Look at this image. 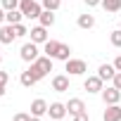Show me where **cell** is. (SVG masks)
<instances>
[{"mask_svg":"<svg viewBox=\"0 0 121 121\" xmlns=\"http://www.w3.org/2000/svg\"><path fill=\"white\" fill-rule=\"evenodd\" d=\"M3 10L10 12V10H19V0H3Z\"/></svg>","mask_w":121,"mask_h":121,"instance_id":"cb8c5ba5","label":"cell"},{"mask_svg":"<svg viewBox=\"0 0 121 121\" xmlns=\"http://www.w3.org/2000/svg\"><path fill=\"white\" fill-rule=\"evenodd\" d=\"M102 100H104V104H119V100H121V90L119 88H102Z\"/></svg>","mask_w":121,"mask_h":121,"instance_id":"8992f818","label":"cell"},{"mask_svg":"<svg viewBox=\"0 0 121 121\" xmlns=\"http://www.w3.org/2000/svg\"><path fill=\"white\" fill-rule=\"evenodd\" d=\"M71 121H90V119H88V112H81V114L71 116Z\"/></svg>","mask_w":121,"mask_h":121,"instance_id":"83f0119b","label":"cell"},{"mask_svg":"<svg viewBox=\"0 0 121 121\" xmlns=\"http://www.w3.org/2000/svg\"><path fill=\"white\" fill-rule=\"evenodd\" d=\"M112 86L121 90V71H116V74H114V78H112Z\"/></svg>","mask_w":121,"mask_h":121,"instance_id":"484cf974","label":"cell"},{"mask_svg":"<svg viewBox=\"0 0 121 121\" xmlns=\"http://www.w3.org/2000/svg\"><path fill=\"white\" fill-rule=\"evenodd\" d=\"M48 107H50V104H48L45 100H40V97L33 100V102H31V116H45V114H48Z\"/></svg>","mask_w":121,"mask_h":121,"instance_id":"8fae6325","label":"cell"},{"mask_svg":"<svg viewBox=\"0 0 121 121\" xmlns=\"http://www.w3.org/2000/svg\"><path fill=\"white\" fill-rule=\"evenodd\" d=\"M76 24H78V29H93L95 26V17L93 14H81Z\"/></svg>","mask_w":121,"mask_h":121,"instance_id":"ac0fdd59","label":"cell"},{"mask_svg":"<svg viewBox=\"0 0 121 121\" xmlns=\"http://www.w3.org/2000/svg\"><path fill=\"white\" fill-rule=\"evenodd\" d=\"M14 38H17V33H14V26H12V24L0 26V43H3V45H10Z\"/></svg>","mask_w":121,"mask_h":121,"instance_id":"ba28073f","label":"cell"},{"mask_svg":"<svg viewBox=\"0 0 121 121\" xmlns=\"http://www.w3.org/2000/svg\"><path fill=\"white\" fill-rule=\"evenodd\" d=\"M40 5H43V10H52V12H57L59 5H62V0H40Z\"/></svg>","mask_w":121,"mask_h":121,"instance_id":"7402d4cb","label":"cell"},{"mask_svg":"<svg viewBox=\"0 0 121 121\" xmlns=\"http://www.w3.org/2000/svg\"><path fill=\"white\" fill-rule=\"evenodd\" d=\"M114 67H116V71H121V55L114 59Z\"/></svg>","mask_w":121,"mask_h":121,"instance_id":"4dcf8cb0","label":"cell"},{"mask_svg":"<svg viewBox=\"0 0 121 121\" xmlns=\"http://www.w3.org/2000/svg\"><path fill=\"white\" fill-rule=\"evenodd\" d=\"M19 83H22L24 88H31V86H33V83H38V81H36V78L31 76V71L26 69V71H22V76H19Z\"/></svg>","mask_w":121,"mask_h":121,"instance_id":"d6986e66","label":"cell"},{"mask_svg":"<svg viewBox=\"0 0 121 121\" xmlns=\"http://www.w3.org/2000/svg\"><path fill=\"white\" fill-rule=\"evenodd\" d=\"M59 121H64V119H59Z\"/></svg>","mask_w":121,"mask_h":121,"instance_id":"d590c367","label":"cell"},{"mask_svg":"<svg viewBox=\"0 0 121 121\" xmlns=\"http://www.w3.org/2000/svg\"><path fill=\"white\" fill-rule=\"evenodd\" d=\"M102 7L107 12H119L121 10V0H102Z\"/></svg>","mask_w":121,"mask_h":121,"instance_id":"44dd1931","label":"cell"},{"mask_svg":"<svg viewBox=\"0 0 121 121\" xmlns=\"http://www.w3.org/2000/svg\"><path fill=\"white\" fill-rule=\"evenodd\" d=\"M0 45H3V43H0ZM0 64H3V52H0Z\"/></svg>","mask_w":121,"mask_h":121,"instance_id":"e575fe53","label":"cell"},{"mask_svg":"<svg viewBox=\"0 0 121 121\" xmlns=\"http://www.w3.org/2000/svg\"><path fill=\"white\" fill-rule=\"evenodd\" d=\"M52 90H55V93H67V90H69V76L57 74V76L52 78Z\"/></svg>","mask_w":121,"mask_h":121,"instance_id":"52a82bcc","label":"cell"},{"mask_svg":"<svg viewBox=\"0 0 121 121\" xmlns=\"http://www.w3.org/2000/svg\"><path fill=\"white\" fill-rule=\"evenodd\" d=\"M83 3H86L88 7H97V5H102V0H83Z\"/></svg>","mask_w":121,"mask_h":121,"instance_id":"f546056e","label":"cell"},{"mask_svg":"<svg viewBox=\"0 0 121 121\" xmlns=\"http://www.w3.org/2000/svg\"><path fill=\"white\" fill-rule=\"evenodd\" d=\"M19 10L24 12L26 19H38L40 12H43V5L36 3V0H19Z\"/></svg>","mask_w":121,"mask_h":121,"instance_id":"7a4b0ae2","label":"cell"},{"mask_svg":"<svg viewBox=\"0 0 121 121\" xmlns=\"http://www.w3.org/2000/svg\"><path fill=\"white\" fill-rule=\"evenodd\" d=\"M29 71H31V76L36 78V81H40V78H45L48 76V71H52V57H38L36 62H31V67H29Z\"/></svg>","mask_w":121,"mask_h":121,"instance_id":"6da1fadb","label":"cell"},{"mask_svg":"<svg viewBox=\"0 0 121 121\" xmlns=\"http://www.w3.org/2000/svg\"><path fill=\"white\" fill-rule=\"evenodd\" d=\"M5 95V86H0V97H3Z\"/></svg>","mask_w":121,"mask_h":121,"instance_id":"d6a6232c","label":"cell"},{"mask_svg":"<svg viewBox=\"0 0 121 121\" xmlns=\"http://www.w3.org/2000/svg\"><path fill=\"white\" fill-rule=\"evenodd\" d=\"M7 81H10V74L7 71H0V86H7Z\"/></svg>","mask_w":121,"mask_h":121,"instance_id":"f1b7e54d","label":"cell"},{"mask_svg":"<svg viewBox=\"0 0 121 121\" xmlns=\"http://www.w3.org/2000/svg\"><path fill=\"white\" fill-rule=\"evenodd\" d=\"M48 114H50V119L59 121V119H64L69 112H67V104H62V102H52V104L48 107Z\"/></svg>","mask_w":121,"mask_h":121,"instance_id":"5b68a950","label":"cell"},{"mask_svg":"<svg viewBox=\"0 0 121 121\" xmlns=\"http://www.w3.org/2000/svg\"><path fill=\"white\" fill-rule=\"evenodd\" d=\"M31 40L33 43H38V45H43V43H48L50 38H48V29L45 26H36V29H31Z\"/></svg>","mask_w":121,"mask_h":121,"instance_id":"9c48e42d","label":"cell"},{"mask_svg":"<svg viewBox=\"0 0 121 121\" xmlns=\"http://www.w3.org/2000/svg\"><path fill=\"white\" fill-rule=\"evenodd\" d=\"M109 40H112V45H114V48H121V29H116V31H112V36H109Z\"/></svg>","mask_w":121,"mask_h":121,"instance_id":"603a6c76","label":"cell"},{"mask_svg":"<svg viewBox=\"0 0 121 121\" xmlns=\"http://www.w3.org/2000/svg\"><path fill=\"white\" fill-rule=\"evenodd\" d=\"M114 74H116V67H114V64H100V69H97V76H100L102 81H112Z\"/></svg>","mask_w":121,"mask_h":121,"instance_id":"5bb4252c","label":"cell"},{"mask_svg":"<svg viewBox=\"0 0 121 121\" xmlns=\"http://www.w3.org/2000/svg\"><path fill=\"white\" fill-rule=\"evenodd\" d=\"M55 59H62V62H67V59H71V48L62 43V45H59V52H57V57H55Z\"/></svg>","mask_w":121,"mask_h":121,"instance_id":"ffe728a7","label":"cell"},{"mask_svg":"<svg viewBox=\"0 0 121 121\" xmlns=\"http://www.w3.org/2000/svg\"><path fill=\"white\" fill-rule=\"evenodd\" d=\"M22 19H24V12L22 10H10V12H5V22L7 24H22Z\"/></svg>","mask_w":121,"mask_h":121,"instance_id":"2e32d148","label":"cell"},{"mask_svg":"<svg viewBox=\"0 0 121 121\" xmlns=\"http://www.w3.org/2000/svg\"><path fill=\"white\" fill-rule=\"evenodd\" d=\"M38 22H40V26L50 29V26L55 24V14H52V10H43V12H40V17H38Z\"/></svg>","mask_w":121,"mask_h":121,"instance_id":"e0dca14e","label":"cell"},{"mask_svg":"<svg viewBox=\"0 0 121 121\" xmlns=\"http://www.w3.org/2000/svg\"><path fill=\"white\" fill-rule=\"evenodd\" d=\"M59 45H62V43H59V40H48V43H43V52L48 55V57H57V52H59Z\"/></svg>","mask_w":121,"mask_h":121,"instance_id":"9a60e30c","label":"cell"},{"mask_svg":"<svg viewBox=\"0 0 121 121\" xmlns=\"http://www.w3.org/2000/svg\"><path fill=\"white\" fill-rule=\"evenodd\" d=\"M14 33H17V38H24V36H29L31 31H29L24 24H14Z\"/></svg>","mask_w":121,"mask_h":121,"instance_id":"d4e9b609","label":"cell"},{"mask_svg":"<svg viewBox=\"0 0 121 121\" xmlns=\"http://www.w3.org/2000/svg\"><path fill=\"white\" fill-rule=\"evenodd\" d=\"M3 22H5V10L0 7V24H3Z\"/></svg>","mask_w":121,"mask_h":121,"instance_id":"1f68e13d","label":"cell"},{"mask_svg":"<svg viewBox=\"0 0 121 121\" xmlns=\"http://www.w3.org/2000/svg\"><path fill=\"white\" fill-rule=\"evenodd\" d=\"M102 78L100 76H88L86 78V83H83V88L88 90V93H102Z\"/></svg>","mask_w":121,"mask_h":121,"instance_id":"30bf717a","label":"cell"},{"mask_svg":"<svg viewBox=\"0 0 121 121\" xmlns=\"http://www.w3.org/2000/svg\"><path fill=\"white\" fill-rule=\"evenodd\" d=\"M67 71H69V76H81L88 71V64L83 59H67Z\"/></svg>","mask_w":121,"mask_h":121,"instance_id":"277c9868","label":"cell"},{"mask_svg":"<svg viewBox=\"0 0 121 121\" xmlns=\"http://www.w3.org/2000/svg\"><path fill=\"white\" fill-rule=\"evenodd\" d=\"M14 121H31V114H24V112H19V114H14Z\"/></svg>","mask_w":121,"mask_h":121,"instance_id":"4316f807","label":"cell"},{"mask_svg":"<svg viewBox=\"0 0 121 121\" xmlns=\"http://www.w3.org/2000/svg\"><path fill=\"white\" fill-rule=\"evenodd\" d=\"M19 55H22V59H24V62H36V59L40 57L38 55V43H24L22 45V50H19Z\"/></svg>","mask_w":121,"mask_h":121,"instance_id":"3957f363","label":"cell"},{"mask_svg":"<svg viewBox=\"0 0 121 121\" xmlns=\"http://www.w3.org/2000/svg\"><path fill=\"white\" fill-rule=\"evenodd\" d=\"M119 29H121V24H119Z\"/></svg>","mask_w":121,"mask_h":121,"instance_id":"8d00e7d4","label":"cell"},{"mask_svg":"<svg viewBox=\"0 0 121 121\" xmlns=\"http://www.w3.org/2000/svg\"><path fill=\"white\" fill-rule=\"evenodd\" d=\"M102 119H104V121H121V107H119V104H107Z\"/></svg>","mask_w":121,"mask_h":121,"instance_id":"4fadbf2b","label":"cell"},{"mask_svg":"<svg viewBox=\"0 0 121 121\" xmlns=\"http://www.w3.org/2000/svg\"><path fill=\"white\" fill-rule=\"evenodd\" d=\"M31 121H40V116H31Z\"/></svg>","mask_w":121,"mask_h":121,"instance_id":"836d02e7","label":"cell"},{"mask_svg":"<svg viewBox=\"0 0 121 121\" xmlns=\"http://www.w3.org/2000/svg\"><path fill=\"white\" fill-rule=\"evenodd\" d=\"M67 112H69V116H76V114L86 112V104H83V100H78V97L69 100V102H67Z\"/></svg>","mask_w":121,"mask_h":121,"instance_id":"7c38bea8","label":"cell"}]
</instances>
